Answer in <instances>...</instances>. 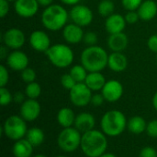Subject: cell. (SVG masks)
Listing matches in <instances>:
<instances>
[{"instance_id":"cell-1","label":"cell","mask_w":157,"mask_h":157,"mask_svg":"<svg viewBox=\"0 0 157 157\" xmlns=\"http://www.w3.org/2000/svg\"><path fill=\"white\" fill-rule=\"evenodd\" d=\"M107 135L102 130H91L82 134L81 150L87 157H99L108 149Z\"/></svg>"},{"instance_id":"cell-2","label":"cell","mask_w":157,"mask_h":157,"mask_svg":"<svg viewBox=\"0 0 157 157\" xmlns=\"http://www.w3.org/2000/svg\"><path fill=\"white\" fill-rule=\"evenodd\" d=\"M109 55L106 50L98 45L87 46L81 53V64L88 72L102 71L108 67Z\"/></svg>"},{"instance_id":"cell-3","label":"cell","mask_w":157,"mask_h":157,"mask_svg":"<svg viewBox=\"0 0 157 157\" xmlns=\"http://www.w3.org/2000/svg\"><path fill=\"white\" fill-rule=\"evenodd\" d=\"M69 19V13L61 5L52 4L43 10L40 20L43 27L49 31H56L66 25Z\"/></svg>"},{"instance_id":"cell-4","label":"cell","mask_w":157,"mask_h":157,"mask_svg":"<svg viewBox=\"0 0 157 157\" xmlns=\"http://www.w3.org/2000/svg\"><path fill=\"white\" fill-rule=\"evenodd\" d=\"M128 120L120 110H109L106 112L100 120L101 130L109 137L121 135L127 128Z\"/></svg>"},{"instance_id":"cell-5","label":"cell","mask_w":157,"mask_h":157,"mask_svg":"<svg viewBox=\"0 0 157 157\" xmlns=\"http://www.w3.org/2000/svg\"><path fill=\"white\" fill-rule=\"evenodd\" d=\"M49 61L55 67L64 68L72 65L74 61V52L72 48L64 43H55L45 52Z\"/></svg>"},{"instance_id":"cell-6","label":"cell","mask_w":157,"mask_h":157,"mask_svg":"<svg viewBox=\"0 0 157 157\" xmlns=\"http://www.w3.org/2000/svg\"><path fill=\"white\" fill-rule=\"evenodd\" d=\"M28 131L26 120L19 115V116H10L8 117L2 127V132L5 134L6 137L12 141H18L26 137Z\"/></svg>"},{"instance_id":"cell-7","label":"cell","mask_w":157,"mask_h":157,"mask_svg":"<svg viewBox=\"0 0 157 157\" xmlns=\"http://www.w3.org/2000/svg\"><path fill=\"white\" fill-rule=\"evenodd\" d=\"M82 133L75 127L63 128L57 137V144L65 153H72L81 145Z\"/></svg>"},{"instance_id":"cell-8","label":"cell","mask_w":157,"mask_h":157,"mask_svg":"<svg viewBox=\"0 0 157 157\" xmlns=\"http://www.w3.org/2000/svg\"><path fill=\"white\" fill-rule=\"evenodd\" d=\"M92 91L85 82L76 83L69 91V98L71 103L77 107L86 106L91 102Z\"/></svg>"},{"instance_id":"cell-9","label":"cell","mask_w":157,"mask_h":157,"mask_svg":"<svg viewBox=\"0 0 157 157\" xmlns=\"http://www.w3.org/2000/svg\"><path fill=\"white\" fill-rule=\"evenodd\" d=\"M69 18L74 23L81 27H86L91 24L93 20V12L87 6L77 4L71 8Z\"/></svg>"},{"instance_id":"cell-10","label":"cell","mask_w":157,"mask_h":157,"mask_svg":"<svg viewBox=\"0 0 157 157\" xmlns=\"http://www.w3.org/2000/svg\"><path fill=\"white\" fill-rule=\"evenodd\" d=\"M26 41L24 32L18 28H10L3 34V43L7 48L17 50L20 49Z\"/></svg>"},{"instance_id":"cell-11","label":"cell","mask_w":157,"mask_h":157,"mask_svg":"<svg viewBox=\"0 0 157 157\" xmlns=\"http://www.w3.org/2000/svg\"><path fill=\"white\" fill-rule=\"evenodd\" d=\"M101 93L107 102L115 103L121 98L123 94V86L117 80H109L106 81L101 90Z\"/></svg>"},{"instance_id":"cell-12","label":"cell","mask_w":157,"mask_h":157,"mask_svg":"<svg viewBox=\"0 0 157 157\" xmlns=\"http://www.w3.org/2000/svg\"><path fill=\"white\" fill-rule=\"evenodd\" d=\"M41 107L37 99H29L25 100L19 108V115L26 121H34L36 120L40 114Z\"/></svg>"},{"instance_id":"cell-13","label":"cell","mask_w":157,"mask_h":157,"mask_svg":"<svg viewBox=\"0 0 157 157\" xmlns=\"http://www.w3.org/2000/svg\"><path fill=\"white\" fill-rule=\"evenodd\" d=\"M40 4L37 0H16L14 4L16 13L25 19L34 17L39 10Z\"/></svg>"},{"instance_id":"cell-14","label":"cell","mask_w":157,"mask_h":157,"mask_svg":"<svg viewBox=\"0 0 157 157\" xmlns=\"http://www.w3.org/2000/svg\"><path fill=\"white\" fill-rule=\"evenodd\" d=\"M29 56L19 49L13 50L6 57V65L15 71H22L29 67Z\"/></svg>"},{"instance_id":"cell-15","label":"cell","mask_w":157,"mask_h":157,"mask_svg":"<svg viewBox=\"0 0 157 157\" xmlns=\"http://www.w3.org/2000/svg\"><path fill=\"white\" fill-rule=\"evenodd\" d=\"M29 44L35 51L45 53L51 47V40L45 31L37 30L31 32L29 36Z\"/></svg>"},{"instance_id":"cell-16","label":"cell","mask_w":157,"mask_h":157,"mask_svg":"<svg viewBox=\"0 0 157 157\" xmlns=\"http://www.w3.org/2000/svg\"><path fill=\"white\" fill-rule=\"evenodd\" d=\"M82 28L83 27L74 22L66 24L63 29V38L67 43L70 44H75L80 43L81 41H83L85 34Z\"/></svg>"},{"instance_id":"cell-17","label":"cell","mask_w":157,"mask_h":157,"mask_svg":"<svg viewBox=\"0 0 157 157\" xmlns=\"http://www.w3.org/2000/svg\"><path fill=\"white\" fill-rule=\"evenodd\" d=\"M126 24L127 22L124 16L119 13H113L106 19L105 29L109 34L118 33L124 31Z\"/></svg>"},{"instance_id":"cell-18","label":"cell","mask_w":157,"mask_h":157,"mask_svg":"<svg viewBox=\"0 0 157 157\" xmlns=\"http://www.w3.org/2000/svg\"><path fill=\"white\" fill-rule=\"evenodd\" d=\"M95 125H96V119L94 116L90 113L83 112L76 116L74 126L83 134L91 130H94Z\"/></svg>"},{"instance_id":"cell-19","label":"cell","mask_w":157,"mask_h":157,"mask_svg":"<svg viewBox=\"0 0 157 157\" xmlns=\"http://www.w3.org/2000/svg\"><path fill=\"white\" fill-rule=\"evenodd\" d=\"M108 47L112 52H122L125 50L129 43L128 36L123 32H118V33H112L109 34L108 41Z\"/></svg>"},{"instance_id":"cell-20","label":"cell","mask_w":157,"mask_h":157,"mask_svg":"<svg viewBox=\"0 0 157 157\" xmlns=\"http://www.w3.org/2000/svg\"><path fill=\"white\" fill-rule=\"evenodd\" d=\"M128 59L127 56L121 52H112L109 55L108 67L114 72H122L127 68Z\"/></svg>"},{"instance_id":"cell-21","label":"cell","mask_w":157,"mask_h":157,"mask_svg":"<svg viewBox=\"0 0 157 157\" xmlns=\"http://www.w3.org/2000/svg\"><path fill=\"white\" fill-rule=\"evenodd\" d=\"M33 147L34 146L26 138H23L15 142L12 153L15 157H31L33 154Z\"/></svg>"},{"instance_id":"cell-22","label":"cell","mask_w":157,"mask_h":157,"mask_svg":"<svg viewBox=\"0 0 157 157\" xmlns=\"http://www.w3.org/2000/svg\"><path fill=\"white\" fill-rule=\"evenodd\" d=\"M140 19L145 21L153 19L157 14V4L154 0L143 1L137 9Z\"/></svg>"},{"instance_id":"cell-23","label":"cell","mask_w":157,"mask_h":157,"mask_svg":"<svg viewBox=\"0 0 157 157\" xmlns=\"http://www.w3.org/2000/svg\"><path fill=\"white\" fill-rule=\"evenodd\" d=\"M105 77L101 74V71L96 72H88L85 83L92 92H98L101 91L106 83Z\"/></svg>"},{"instance_id":"cell-24","label":"cell","mask_w":157,"mask_h":157,"mask_svg":"<svg viewBox=\"0 0 157 157\" xmlns=\"http://www.w3.org/2000/svg\"><path fill=\"white\" fill-rule=\"evenodd\" d=\"M76 116L75 115V112L73 109L69 107H63L61 108L57 113V122L62 126L63 128H69L73 127L75 125Z\"/></svg>"},{"instance_id":"cell-25","label":"cell","mask_w":157,"mask_h":157,"mask_svg":"<svg viewBox=\"0 0 157 157\" xmlns=\"http://www.w3.org/2000/svg\"><path fill=\"white\" fill-rule=\"evenodd\" d=\"M146 128L147 123L145 119L140 116H134L131 118L127 123V129L129 130V131L137 135L146 131Z\"/></svg>"},{"instance_id":"cell-26","label":"cell","mask_w":157,"mask_h":157,"mask_svg":"<svg viewBox=\"0 0 157 157\" xmlns=\"http://www.w3.org/2000/svg\"><path fill=\"white\" fill-rule=\"evenodd\" d=\"M26 139L34 147H38L43 143L45 140V134L41 129L34 127V128H30L29 130H28L27 134H26Z\"/></svg>"},{"instance_id":"cell-27","label":"cell","mask_w":157,"mask_h":157,"mask_svg":"<svg viewBox=\"0 0 157 157\" xmlns=\"http://www.w3.org/2000/svg\"><path fill=\"white\" fill-rule=\"evenodd\" d=\"M69 73L74 78V80L76 81V83L79 82H85L86 76L88 74V71L86 68L81 64V65H75L71 68Z\"/></svg>"},{"instance_id":"cell-28","label":"cell","mask_w":157,"mask_h":157,"mask_svg":"<svg viewBox=\"0 0 157 157\" xmlns=\"http://www.w3.org/2000/svg\"><path fill=\"white\" fill-rule=\"evenodd\" d=\"M115 5L112 0H101L98 6V12L101 17L108 18L114 13Z\"/></svg>"},{"instance_id":"cell-29","label":"cell","mask_w":157,"mask_h":157,"mask_svg":"<svg viewBox=\"0 0 157 157\" xmlns=\"http://www.w3.org/2000/svg\"><path fill=\"white\" fill-rule=\"evenodd\" d=\"M40 93H41V87L38 82L33 81L27 84L25 88V94L28 98L37 99L40 95Z\"/></svg>"},{"instance_id":"cell-30","label":"cell","mask_w":157,"mask_h":157,"mask_svg":"<svg viewBox=\"0 0 157 157\" xmlns=\"http://www.w3.org/2000/svg\"><path fill=\"white\" fill-rule=\"evenodd\" d=\"M21 72V79L23 80L24 82H26L27 84L28 83H30V82H33L35 81L36 78H37V74H36V71L31 68H26L25 69H23Z\"/></svg>"},{"instance_id":"cell-31","label":"cell","mask_w":157,"mask_h":157,"mask_svg":"<svg viewBox=\"0 0 157 157\" xmlns=\"http://www.w3.org/2000/svg\"><path fill=\"white\" fill-rule=\"evenodd\" d=\"M13 101V95L6 87H0V104L2 106L8 105Z\"/></svg>"},{"instance_id":"cell-32","label":"cell","mask_w":157,"mask_h":157,"mask_svg":"<svg viewBox=\"0 0 157 157\" xmlns=\"http://www.w3.org/2000/svg\"><path fill=\"white\" fill-rule=\"evenodd\" d=\"M61 84L64 89L70 91L76 84V81L74 80V78L71 76L70 73H67V74H63L61 77Z\"/></svg>"},{"instance_id":"cell-33","label":"cell","mask_w":157,"mask_h":157,"mask_svg":"<svg viewBox=\"0 0 157 157\" xmlns=\"http://www.w3.org/2000/svg\"><path fill=\"white\" fill-rule=\"evenodd\" d=\"M142 3H143V0H121L122 6L127 11L137 10Z\"/></svg>"},{"instance_id":"cell-34","label":"cell","mask_w":157,"mask_h":157,"mask_svg":"<svg viewBox=\"0 0 157 157\" xmlns=\"http://www.w3.org/2000/svg\"><path fill=\"white\" fill-rule=\"evenodd\" d=\"M98 35L97 33L93 32V31H87L84 34V38H83V42L87 45V46H91V45H96L98 43Z\"/></svg>"},{"instance_id":"cell-35","label":"cell","mask_w":157,"mask_h":157,"mask_svg":"<svg viewBox=\"0 0 157 157\" xmlns=\"http://www.w3.org/2000/svg\"><path fill=\"white\" fill-rule=\"evenodd\" d=\"M146 132L151 138L157 139V119H153L147 123Z\"/></svg>"},{"instance_id":"cell-36","label":"cell","mask_w":157,"mask_h":157,"mask_svg":"<svg viewBox=\"0 0 157 157\" xmlns=\"http://www.w3.org/2000/svg\"><path fill=\"white\" fill-rule=\"evenodd\" d=\"M9 74L7 68L4 65H0V87H6L8 83Z\"/></svg>"},{"instance_id":"cell-37","label":"cell","mask_w":157,"mask_h":157,"mask_svg":"<svg viewBox=\"0 0 157 157\" xmlns=\"http://www.w3.org/2000/svg\"><path fill=\"white\" fill-rule=\"evenodd\" d=\"M124 17H125L126 22L128 24H135L140 19V16H139L137 10L127 11V13H126V15Z\"/></svg>"},{"instance_id":"cell-38","label":"cell","mask_w":157,"mask_h":157,"mask_svg":"<svg viewBox=\"0 0 157 157\" xmlns=\"http://www.w3.org/2000/svg\"><path fill=\"white\" fill-rule=\"evenodd\" d=\"M139 157H157L156 150L150 146L144 147L139 154Z\"/></svg>"},{"instance_id":"cell-39","label":"cell","mask_w":157,"mask_h":157,"mask_svg":"<svg viewBox=\"0 0 157 157\" xmlns=\"http://www.w3.org/2000/svg\"><path fill=\"white\" fill-rule=\"evenodd\" d=\"M104 101H106V100H105V98H104L102 93H94V94H92L90 104L93 106L98 107V106H101L103 105Z\"/></svg>"},{"instance_id":"cell-40","label":"cell","mask_w":157,"mask_h":157,"mask_svg":"<svg viewBox=\"0 0 157 157\" xmlns=\"http://www.w3.org/2000/svg\"><path fill=\"white\" fill-rule=\"evenodd\" d=\"M147 46L152 52L157 53V34L151 35L149 37L147 41Z\"/></svg>"},{"instance_id":"cell-41","label":"cell","mask_w":157,"mask_h":157,"mask_svg":"<svg viewBox=\"0 0 157 157\" xmlns=\"http://www.w3.org/2000/svg\"><path fill=\"white\" fill-rule=\"evenodd\" d=\"M9 12V2L7 0H0V16L5 18Z\"/></svg>"},{"instance_id":"cell-42","label":"cell","mask_w":157,"mask_h":157,"mask_svg":"<svg viewBox=\"0 0 157 157\" xmlns=\"http://www.w3.org/2000/svg\"><path fill=\"white\" fill-rule=\"evenodd\" d=\"M25 95L24 93H22L21 92H17L14 95H13V100L17 103V104H22L25 101Z\"/></svg>"},{"instance_id":"cell-43","label":"cell","mask_w":157,"mask_h":157,"mask_svg":"<svg viewBox=\"0 0 157 157\" xmlns=\"http://www.w3.org/2000/svg\"><path fill=\"white\" fill-rule=\"evenodd\" d=\"M7 49H6V45H3V46H1V48H0V58L1 59H5L6 57H7Z\"/></svg>"},{"instance_id":"cell-44","label":"cell","mask_w":157,"mask_h":157,"mask_svg":"<svg viewBox=\"0 0 157 157\" xmlns=\"http://www.w3.org/2000/svg\"><path fill=\"white\" fill-rule=\"evenodd\" d=\"M60 1L65 5H68V6H75V5L79 4V2L81 0H60Z\"/></svg>"},{"instance_id":"cell-45","label":"cell","mask_w":157,"mask_h":157,"mask_svg":"<svg viewBox=\"0 0 157 157\" xmlns=\"http://www.w3.org/2000/svg\"><path fill=\"white\" fill-rule=\"evenodd\" d=\"M37 1L40 4V6H45V7L52 5V2H53V0H37Z\"/></svg>"},{"instance_id":"cell-46","label":"cell","mask_w":157,"mask_h":157,"mask_svg":"<svg viewBox=\"0 0 157 157\" xmlns=\"http://www.w3.org/2000/svg\"><path fill=\"white\" fill-rule=\"evenodd\" d=\"M152 103H153V105H154L155 109L157 111V92L155 93V95H154V97H153Z\"/></svg>"},{"instance_id":"cell-47","label":"cell","mask_w":157,"mask_h":157,"mask_svg":"<svg viewBox=\"0 0 157 157\" xmlns=\"http://www.w3.org/2000/svg\"><path fill=\"white\" fill-rule=\"evenodd\" d=\"M99 157H117L114 154H111V153H105V154H103L101 156Z\"/></svg>"},{"instance_id":"cell-48","label":"cell","mask_w":157,"mask_h":157,"mask_svg":"<svg viewBox=\"0 0 157 157\" xmlns=\"http://www.w3.org/2000/svg\"><path fill=\"white\" fill-rule=\"evenodd\" d=\"M33 157H47V156H45L44 155H34Z\"/></svg>"},{"instance_id":"cell-49","label":"cell","mask_w":157,"mask_h":157,"mask_svg":"<svg viewBox=\"0 0 157 157\" xmlns=\"http://www.w3.org/2000/svg\"><path fill=\"white\" fill-rule=\"evenodd\" d=\"M7 1H8V2H15L16 0H7Z\"/></svg>"},{"instance_id":"cell-50","label":"cell","mask_w":157,"mask_h":157,"mask_svg":"<svg viewBox=\"0 0 157 157\" xmlns=\"http://www.w3.org/2000/svg\"><path fill=\"white\" fill-rule=\"evenodd\" d=\"M56 157H67V156H64V155H59V156H56Z\"/></svg>"},{"instance_id":"cell-51","label":"cell","mask_w":157,"mask_h":157,"mask_svg":"<svg viewBox=\"0 0 157 157\" xmlns=\"http://www.w3.org/2000/svg\"><path fill=\"white\" fill-rule=\"evenodd\" d=\"M156 60H157V53H156Z\"/></svg>"}]
</instances>
